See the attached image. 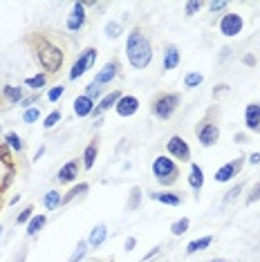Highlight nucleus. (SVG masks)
<instances>
[{"label":"nucleus","instance_id":"nucleus-18","mask_svg":"<svg viewBox=\"0 0 260 262\" xmlns=\"http://www.w3.org/2000/svg\"><path fill=\"white\" fill-rule=\"evenodd\" d=\"M180 65V49L175 45H168L164 52V70H175Z\"/></svg>","mask_w":260,"mask_h":262},{"label":"nucleus","instance_id":"nucleus-25","mask_svg":"<svg viewBox=\"0 0 260 262\" xmlns=\"http://www.w3.org/2000/svg\"><path fill=\"white\" fill-rule=\"evenodd\" d=\"M2 94L7 96V101H12V103H18V101L25 99V96H22V87H16V85H4Z\"/></svg>","mask_w":260,"mask_h":262},{"label":"nucleus","instance_id":"nucleus-26","mask_svg":"<svg viewBox=\"0 0 260 262\" xmlns=\"http://www.w3.org/2000/svg\"><path fill=\"white\" fill-rule=\"evenodd\" d=\"M45 83H48V76L45 74H36V76H30V79H25V85L32 87V90H40Z\"/></svg>","mask_w":260,"mask_h":262},{"label":"nucleus","instance_id":"nucleus-23","mask_svg":"<svg viewBox=\"0 0 260 262\" xmlns=\"http://www.w3.org/2000/svg\"><path fill=\"white\" fill-rule=\"evenodd\" d=\"M45 222H48V218H45L43 213H40V215H34V218L30 220V224H27V236H36V233H38L40 229L45 227Z\"/></svg>","mask_w":260,"mask_h":262},{"label":"nucleus","instance_id":"nucleus-43","mask_svg":"<svg viewBox=\"0 0 260 262\" xmlns=\"http://www.w3.org/2000/svg\"><path fill=\"white\" fill-rule=\"evenodd\" d=\"M157 254H160V247H155V249H152V251H148V254H146V256H144V258H142V260H144V262H148V260H150V258H155V256H157Z\"/></svg>","mask_w":260,"mask_h":262},{"label":"nucleus","instance_id":"nucleus-40","mask_svg":"<svg viewBox=\"0 0 260 262\" xmlns=\"http://www.w3.org/2000/svg\"><path fill=\"white\" fill-rule=\"evenodd\" d=\"M240 193H242V186H240V184H238V186H236V188H231V191H229V193H226V197H224V202H234V200H236V197H238V195H240Z\"/></svg>","mask_w":260,"mask_h":262},{"label":"nucleus","instance_id":"nucleus-28","mask_svg":"<svg viewBox=\"0 0 260 262\" xmlns=\"http://www.w3.org/2000/svg\"><path fill=\"white\" fill-rule=\"evenodd\" d=\"M202 81H204V76L200 74V72H188V74L184 76V85L186 87H198V85H202Z\"/></svg>","mask_w":260,"mask_h":262},{"label":"nucleus","instance_id":"nucleus-15","mask_svg":"<svg viewBox=\"0 0 260 262\" xmlns=\"http://www.w3.org/2000/svg\"><path fill=\"white\" fill-rule=\"evenodd\" d=\"M76 177H78V162H68L56 175V179L61 184H70V182H74Z\"/></svg>","mask_w":260,"mask_h":262},{"label":"nucleus","instance_id":"nucleus-38","mask_svg":"<svg viewBox=\"0 0 260 262\" xmlns=\"http://www.w3.org/2000/svg\"><path fill=\"white\" fill-rule=\"evenodd\" d=\"M200 9H202V2H198V0H191V2H186V16H195Z\"/></svg>","mask_w":260,"mask_h":262},{"label":"nucleus","instance_id":"nucleus-41","mask_svg":"<svg viewBox=\"0 0 260 262\" xmlns=\"http://www.w3.org/2000/svg\"><path fill=\"white\" fill-rule=\"evenodd\" d=\"M256 200H260V182H256V184H254V186H252V195H249V204H252V202H256Z\"/></svg>","mask_w":260,"mask_h":262},{"label":"nucleus","instance_id":"nucleus-22","mask_svg":"<svg viewBox=\"0 0 260 262\" xmlns=\"http://www.w3.org/2000/svg\"><path fill=\"white\" fill-rule=\"evenodd\" d=\"M96 153H99V148H96V144L92 141V144L86 148V153H83V168H88V171H90V168L94 166V162H96Z\"/></svg>","mask_w":260,"mask_h":262},{"label":"nucleus","instance_id":"nucleus-32","mask_svg":"<svg viewBox=\"0 0 260 262\" xmlns=\"http://www.w3.org/2000/svg\"><path fill=\"white\" fill-rule=\"evenodd\" d=\"M40 119V110L38 108H30L25 114H22V121L25 123H34V121H38Z\"/></svg>","mask_w":260,"mask_h":262},{"label":"nucleus","instance_id":"nucleus-21","mask_svg":"<svg viewBox=\"0 0 260 262\" xmlns=\"http://www.w3.org/2000/svg\"><path fill=\"white\" fill-rule=\"evenodd\" d=\"M208 245H211V236L198 238V240L188 242V247H186V254H188V256H193V254H198V251H204Z\"/></svg>","mask_w":260,"mask_h":262},{"label":"nucleus","instance_id":"nucleus-46","mask_svg":"<svg viewBox=\"0 0 260 262\" xmlns=\"http://www.w3.org/2000/svg\"><path fill=\"white\" fill-rule=\"evenodd\" d=\"M249 162H252V164H260V153H252V155H249Z\"/></svg>","mask_w":260,"mask_h":262},{"label":"nucleus","instance_id":"nucleus-49","mask_svg":"<svg viewBox=\"0 0 260 262\" xmlns=\"http://www.w3.org/2000/svg\"><path fill=\"white\" fill-rule=\"evenodd\" d=\"M211 262H224V260H222V258H216V260H211Z\"/></svg>","mask_w":260,"mask_h":262},{"label":"nucleus","instance_id":"nucleus-1","mask_svg":"<svg viewBox=\"0 0 260 262\" xmlns=\"http://www.w3.org/2000/svg\"><path fill=\"white\" fill-rule=\"evenodd\" d=\"M126 56L134 70H144L152 61V45L142 29H132L126 38Z\"/></svg>","mask_w":260,"mask_h":262},{"label":"nucleus","instance_id":"nucleus-7","mask_svg":"<svg viewBox=\"0 0 260 262\" xmlns=\"http://www.w3.org/2000/svg\"><path fill=\"white\" fill-rule=\"evenodd\" d=\"M218 137H220V128H218L216 123L206 121V123H202V126L198 128V139H200V144H202L204 148H211V146H216Z\"/></svg>","mask_w":260,"mask_h":262},{"label":"nucleus","instance_id":"nucleus-34","mask_svg":"<svg viewBox=\"0 0 260 262\" xmlns=\"http://www.w3.org/2000/svg\"><path fill=\"white\" fill-rule=\"evenodd\" d=\"M86 96H88V99H92V101L99 99V96H101V85H96L94 81H92V83L86 87Z\"/></svg>","mask_w":260,"mask_h":262},{"label":"nucleus","instance_id":"nucleus-39","mask_svg":"<svg viewBox=\"0 0 260 262\" xmlns=\"http://www.w3.org/2000/svg\"><path fill=\"white\" fill-rule=\"evenodd\" d=\"M32 213H34V209H32V206H27V209L22 211L20 215H18V220H16V222H18V224H27V222L32 220Z\"/></svg>","mask_w":260,"mask_h":262},{"label":"nucleus","instance_id":"nucleus-11","mask_svg":"<svg viewBox=\"0 0 260 262\" xmlns=\"http://www.w3.org/2000/svg\"><path fill=\"white\" fill-rule=\"evenodd\" d=\"M83 22H86V7H83V2H74L72 13H70V18H68V29L78 31L83 27Z\"/></svg>","mask_w":260,"mask_h":262},{"label":"nucleus","instance_id":"nucleus-47","mask_svg":"<svg viewBox=\"0 0 260 262\" xmlns=\"http://www.w3.org/2000/svg\"><path fill=\"white\" fill-rule=\"evenodd\" d=\"M244 63H247V65H254V56H244Z\"/></svg>","mask_w":260,"mask_h":262},{"label":"nucleus","instance_id":"nucleus-35","mask_svg":"<svg viewBox=\"0 0 260 262\" xmlns=\"http://www.w3.org/2000/svg\"><path fill=\"white\" fill-rule=\"evenodd\" d=\"M63 92H65V87H63V85H54L52 90L48 92V99L52 101V103H56V101H58V99H61V96H63Z\"/></svg>","mask_w":260,"mask_h":262},{"label":"nucleus","instance_id":"nucleus-13","mask_svg":"<svg viewBox=\"0 0 260 262\" xmlns=\"http://www.w3.org/2000/svg\"><path fill=\"white\" fill-rule=\"evenodd\" d=\"M117 74H119V63H117V61H112V63H106V65H104V70H101L99 74L94 76V83H96V85L110 83V81H112Z\"/></svg>","mask_w":260,"mask_h":262},{"label":"nucleus","instance_id":"nucleus-4","mask_svg":"<svg viewBox=\"0 0 260 262\" xmlns=\"http://www.w3.org/2000/svg\"><path fill=\"white\" fill-rule=\"evenodd\" d=\"M180 108V94H173V92H166V94H160L155 101H152L150 110L157 119L166 121L175 114V110Z\"/></svg>","mask_w":260,"mask_h":262},{"label":"nucleus","instance_id":"nucleus-12","mask_svg":"<svg viewBox=\"0 0 260 262\" xmlns=\"http://www.w3.org/2000/svg\"><path fill=\"white\" fill-rule=\"evenodd\" d=\"M244 126L247 130L260 132V103H249L244 110Z\"/></svg>","mask_w":260,"mask_h":262},{"label":"nucleus","instance_id":"nucleus-30","mask_svg":"<svg viewBox=\"0 0 260 262\" xmlns=\"http://www.w3.org/2000/svg\"><path fill=\"white\" fill-rule=\"evenodd\" d=\"M58 121H61V112H58V110H54V112H50L48 117H45L43 128H45V130H50V128H54Z\"/></svg>","mask_w":260,"mask_h":262},{"label":"nucleus","instance_id":"nucleus-16","mask_svg":"<svg viewBox=\"0 0 260 262\" xmlns=\"http://www.w3.org/2000/svg\"><path fill=\"white\" fill-rule=\"evenodd\" d=\"M106 236H108V229H106V224H96L94 229L90 231V236H88V247H101L106 242Z\"/></svg>","mask_w":260,"mask_h":262},{"label":"nucleus","instance_id":"nucleus-2","mask_svg":"<svg viewBox=\"0 0 260 262\" xmlns=\"http://www.w3.org/2000/svg\"><path fill=\"white\" fill-rule=\"evenodd\" d=\"M36 58H38L40 67H43L45 72H58L63 65V49L56 47L54 43H50L48 38H38V43H36Z\"/></svg>","mask_w":260,"mask_h":262},{"label":"nucleus","instance_id":"nucleus-45","mask_svg":"<svg viewBox=\"0 0 260 262\" xmlns=\"http://www.w3.org/2000/svg\"><path fill=\"white\" fill-rule=\"evenodd\" d=\"M134 245H137V240H134V238H128V240H126V249H128V251H132Z\"/></svg>","mask_w":260,"mask_h":262},{"label":"nucleus","instance_id":"nucleus-33","mask_svg":"<svg viewBox=\"0 0 260 262\" xmlns=\"http://www.w3.org/2000/svg\"><path fill=\"white\" fill-rule=\"evenodd\" d=\"M139 200H142V188L134 186L132 191H130V202H128V206H130V209H137V206H139Z\"/></svg>","mask_w":260,"mask_h":262},{"label":"nucleus","instance_id":"nucleus-44","mask_svg":"<svg viewBox=\"0 0 260 262\" xmlns=\"http://www.w3.org/2000/svg\"><path fill=\"white\" fill-rule=\"evenodd\" d=\"M38 101V94H32V96H25L22 99V105H32V103H36Z\"/></svg>","mask_w":260,"mask_h":262},{"label":"nucleus","instance_id":"nucleus-14","mask_svg":"<svg viewBox=\"0 0 260 262\" xmlns=\"http://www.w3.org/2000/svg\"><path fill=\"white\" fill-rule=\"evenodd\" d=\"M94 112V101L92 99H88L86 94H81V96H76L74 99V114L76 117H88V114H92Z\"/></svg>","mask_w":260,"mask_h":262},{"label":"nucleus","instance_id":"nucleus-5","mask_svg":"<svg viewBox=\"0 0 260 262\" xmlns=\"http://www.w3.org/2000/svg\"><path fill=\"white\" fill-rule=\"evenodd\" d=\"M94 61H96V49L94 47H88L86 52L76 58V63L72 65V70H70V79H72V81L81 79V76L86 74L92 65H94Z\"/></svg>","mask_w":260,"mask_h":262},{"label":"nucleus","instance_id":"nucleus-48","mask_svg":"<svg viewBox=\"0 0 260 262\" xmlns=\"http://www.w3.org/2000/svg\"><path fill=\"white\" fill-rule=\"evenodd\" d=\"M43 153H45V148L40 146V148H38V153H36V157H34V159H40V155H43Z\"/></svg>","mask_w":260,"mask_h":262},{"label":"nucleus","instance_id":"nucleus-3","mask_svg":"<svg viewBox=\"0 0 260 262\" xmlns=\"http://www.w3.org/2000/svg\"><path fill=\"white\" fill-rule=\"evenodd\" d=\"M152 175H155V179L162 184V186H170V184L178 182L180 171H178L173 159L162 155V157H157L155 162H152Z\"/></svg>","mask_w":260,"mask_h":262},{"label":"nucleus","instance_id":"nucleus-31","mask_svg":"<svg viewBox=\"0 0 260 262\" xmlns=\"http://www.w3.org/2000/svg\"><path fill=\"white\" fill-rule=\"evenodd\" d=\"M106 36H108V38L122 36V25H119V22H108V25H106Z\"/></svg>","mask_w":260,"mask_h":262},{"label":"nucleus","instance_id":"nucleus-6","mask_svg":"<svg viewBox=\"0 0 260 262\" xmlns=\"http://www.w3.org/2000/svg\"><path fill=\"white\" fill-rule=\"evenodd\" d=\"M166 150H168L170 157L175 159H182V162H188L191 159V148H188V144L182 139V137H170L168 144H166Z\"/></svg>","mask_w":260,"mask_h":262},{"label":"nucleus","instance_id":"nucleus-36","mask_svg":"<svg viewBox=\"0 0 260 262\" xmlns=\"http://www.w3.org/2000/svg\"><path fill=\"white\" fill-rule=\"evenodd\" d=\"M86 254H88V242H81V245L76 247V251L72 254V258H70V262H78V260H81Z\"/></svg>","mask_w":260,"mask_h":262},{"label":"nucleus","instance_id":"nucleus-17","mask_svg":"<svg viewBox=\"0 0 260 262\" xmlns=\"http://www.w3.org/2000/svg\"><path fill=\"white\" fill-rule=\"evenodd\" d=\"M119 99H122V92H117V90L110 92V94H106L104 99L99 101V105L94 108V114H101V112H106V110H110L112 105H117Z\"/></svg>","mask_w":260,"mask_h":262},{"label":"nucleus","instance_id":"nucleus-24","mask_svg":"<svg viewBox=\"0 0 260 262\" xmlns=\"http://www.w3.org/2000/svg\"><path fill=\"white\" fill-rule=\"evenodd\" d=\"M43 204H45V209H48V211H54V209H58V206L63 204V197L58 195L56 191H50L48 195L43 197Z\"/></svg>","mask_w":260,"mask_h":262},{"label":"nucleus","instance_id":"nucleus-19","mask_svg":"<svg viewBox=\"0 0 260 262\" xmlns=\"http://www.w3.org/2000/svg\"><path fill=\"white\" fill-rule=\"evenodd\" d=\"M152 200L155 202H162V204H168V206H180L182 204V197L178 193H152Z\"/></svg>","mask_w":260,"mask_h":262},{"label":"nucleus","instance_id":"nucleus-42","mask_svg":"<svg viewBox=\"0 0 260 262\" xmlns=\"http://www.w3.org/2000/svg\"><path fill=\"white\" fill-rule=\"evenodd\" d=\"M226 0H216V2H211L208 4V9H211V11H222V9H226Z\"/></svg>","mask_w":260,"mask_h":262},{"label":"nucleus","instance_id":"nucleus-10","mask_svg":"<svg viewBox=\"0 0 260 262\" xmlns=\"http://www.w3.org/2000/svg\"><path fill=\"white\" fill-rule=\"evenodd\" d=\"M240 168H242V157H238V162L224 164L222 168H218V171H216V182H218V184L229 182V179L236 177V173H240Z\"/></svg>","mask_w":260,"mask_h":262},{"label":"nucleus","instance_id":"nucleus-27","mask_svg":"<svg viewBox=\"0 0 260 262\" xmlns=\"http://www.w3.org/2000/svg\"><path fill=\"white\" fill-rule=\"evenodd\" d=\"M4 144H7L9 148H14L16 153H20V150H22V141H20V137H18L16 132H7V137H4Z\"/></svg>","mask_w":260,"mask_h":262},{"label":"nucleus","instance_id":"nucleus-37","mask_svg":"<svg viewBox=\"0 0 260 262\" xmlns=\"http://www.w3.org/2000/svg\"><path fill=\"white\" fill-rule=\"evenodd\" d=\"M86 191H88V184H78L76 188H72V191H70L68 195L63 197V202H70V200H74V197H76V195H81V193H86Z\"/></svg>","mask_w":260,"mask_h":262},{"label":"nucleus","instance_id":"nucleus-8","mask_svg":"<svg viewBox=\"0 0 260 262\" xmlns=\"http://www.w3.org/2000/svg\"><path fill=\"white\" fill-rule=\"evenodd\" d=\"M220 31L224 36H238L242 31V16H238V13H224L220 20Z\"/></svg>","mask_w":260,"mask_h":262},{"label":"nucleus","instance_id":"nucleus-20","mask_svg":"<svg viewBox=\"0 0 260 262\" xmlns=\"http://www.w3.org/2000/svg\"><path fill=\"white\" fill-rule=\"evenodd\" d=\"M188 184H191V188H195V191H200L204 184V173L202 168L198 166V164H191V173H188Z\"/></svg>","mask_w":260,"mask_h":262},{"label":"nucleus","instance_id":"nucleus-29","mask_svg":"<svg viewBox=\"0 0 260 262\" xmlns=\"http://www.w3.org/2000/svg\"><path fill=\"white\" fill-rule=\"evenodd\" d=\"M188 231V218H180L178 222H173V227H170V233L173 236H182V233Z\"/></svg>","mask_w":260,"mask_h":262},{"label":"nucleus","instance_id":"nucleus-9","mask_svg":"<svg viewBox=\"0 0 260 262\" xmlns=\"http://www.w3.org/2000/svg\"><path fill=\"white\" fill-rule=\"evenodd\" d=\"M114 110H117L119 117H132L139 110V99L137 96H130V94L122 96V99L117 101V105H114Z\"/></svg>","mask_w":260,"mask_h":262}]
</instances>
